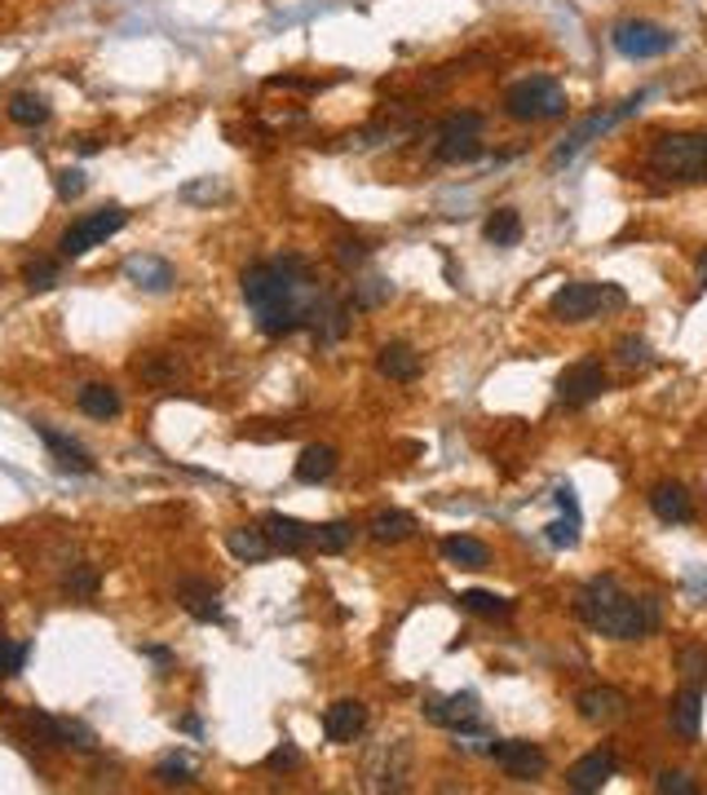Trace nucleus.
<instances>
[{
	"instance_id": "nucleus-36",
	"label": "nucleus",
	"mask_w": 707,
	"mask_h": 795,
	"mask_svg": "<svg viewBox=\"0 0 707 795\" xmlns=\"http://www.w3.org/2000/svg\"><path fill=\"white\" fill-rule=\"evenodd\" d=\"M155 782H164V786H186V782H190V760H181V756L160 760V765H155Z\"/></svg>"
},
{
	"instance_id": "nucleus-21",
	"label": "nucleus",
	"mask_w": 707,
	"mask_h": 795,
	"mask_svg": "<svg viewBox=\"0 0 707 795\" xmlns=\"http://www.w3.org/2000/svg\"><path fill=\"white\" fill-rule=\"evenodd\" d=\"M367 530H371L376 544H403V540L416 535V517H412V513H399V508H384V513L371 517Z\"/></svg>"
},
{
	"instance_id": "nucleus-40",
	"label": "nucleus",
	"mask_w": 707,
	"mask_h": 795,
	"mask_svg": "<svg viewBox=\"0 0 707 795\" xmlns=\"http://www.w3.org/2000/svg\"><path fill=\"white\" fill-rule=\"evenodd\" d=\"M23 654H27V649H14L5 636H0V677H14V672L23 668Z\"/></svg>"
},
{
	"instance_id": "nucleus-25",
	"label": "nucleus",
	"mask_w": 707,
	"mask_h": 795,
	"mask_svg": "<svg viewBox=\"0 0 707 795\" xmlns=\"http://www.w3.org/2000/svg\"><path fill=\"white\" fill-rule=\"evenodd\" d=\"M76 403H80V412L85 416H93V420H115L119 416V393L111 389V384H85L80 393H76Z\"/></svg>"
},
{
	"instance_id": "nucleus-31",
	"label": "nucleus",
	"mask_w": 707,
	"mask_h": 795,
	"mask_svg": "<svg viewBox=\"0 0 707 795\" xmlns=\"http://www.w3.org/2000/svg\"><path fill=\"white\" fill-rule=\"evenodd\" d=\"M482 155L478 138H438V160L442 164H474Z\"/></svg>"
},
{
	"instance_id": "nucleus-28",
	"label": "nucleus",
	"mask_w": 707,
	"mask_h": 795,
	"mask_svg": "<svg viewBox=\"0 0 707 795\" xmlns=\"http://www.w3.org/2000/svg\"><path fill=\"white\" fill-rule=\"evenodd\" d=\"M460 606L474 610V615H482V619H508V615H513V602H508V596H495V592H487V588L460 592Z\"/></svg>"
},
{
	"instance_id": "nucleus-32",
	"label": "nucleus",
	"mask_w": 707,
	"mask_h": 795,
	"mask_svg": "<svg viewBox=\"0 0 707 795\" xmlns=\"http://www.w3.org/2000/svg\"><path fill=\"white\" fill-rule=\"evenodd\" d=\"M62 588H67L72 596H80V602H93L98 596V570L93 566H72L67 575H62Z\"/></svg>"
},
{
	"instance_id": "nucleus-43",
	"label": "nucleus",
	"mask_w": 707,
	"mask_h": 795,
	"mask_svg": "<svg viewBox=\"0 0 707 795\" xmlns=\"http://www.w3.org/2000/svg\"><path fill=\"white\" fill-rule=\"evenodd\" d=\"M363 256H367V243H363V239H341V243H337V261H341V265H358Z\"/></svg>"
},
{
	"instance_id": "nucleus-1",
	"label": "nucleus",
	"mask_w": 707,
	"mask_h": 795,
	"mask_svg": "<svg viewBox=\"0 0 707 795\" xmlns=\"http://www.w3.org/2000/svg\"><path fill=\"white\" fill-rule=\"evenodd\" d=\"M575 610H580V619L593 632H602L610 641H641V636H651L659 628V602L655 596H632L610 575L589 579L580 588V596H575Z\"/></svg>"
},
{
	"instance_id": "nucleus-3",
	"label": "nucleus",
	"mask_w": 707,
	"mask_h": 795,
	"mask_svg": "<svg viewBox=\"0 0 707 795\" xmlns=\"http://www.w3.org/2000/svg\"><path fill=\"white\" fill-rule=\"evenodd\" d=\"M651 173L664 181L707 177V132H659L651 147Z\"/></svg>"
},
{
	"instance_id": "nucleus-24",
	"label": "nucleus",
	"mask_w": 707,
	"mask_h": 795,
	"mask_svg": "<svg viewBox=\"0 0 707 795\" xmlns=\"http://www.w3.org/2000/svg\"><path fill=\"white\" fill-rule=\"evenodd\" d=\"M442 557L452 561V566H465V570H487V561H491V548H487L482 540L452 535V540H442Z\"/></svg>"
},
{
	"instance_id": "nucleus-42",
	"label": "nucleus",
	"mask_w": 707,
	"mask_h": 795,
	"mask_svg": "<svg viewBox=\"0 0 707 795\" xmlns=\"http://www.w3.org/2000/svg\"><path fill=\"white\" fill-rule=\"evenodd\" d=\"M655 786H659V791H672V795H694V791H698L685 773H659V778H655Z\"/></svg>"
},
{
	"instance_id": "nucleus-16",
	"label": "nucleus",
	"mask_w": 707,
	"mask_h": 795,
	"mask_svg": "<svg viewBox=\"0 0 707 795\" xmlns=\"http://www.w3.org/2000/svg\"><path fill=\"white\" fill-rule=\"evenodd\" d=\"M376 371H380L384 380L412 384V380L420 376V354H416L412 345H403V341H390V345H380V354H376Z\"/></svg>"
},
{
	"instance_id": "nucleus-12",
	"label": "nucleus",
	"mask_w": 707,
	"mask_h": 795,
	"mask_svg": "<svg viewBox=\"0 0 707 795\" xmlns=\"http://www.w3.org/2000/svg\"><path fill=\"white\" fill-rule=\"evenodd\" d=\"M177 602L190 619L200 623H222V602H217V588L204 583V579H181L177 583Z\"/></svg>"
},
{
	"instance_id": "nucleus-20",
	"label": "nucleus",
	"mask_w": 707,
	"mask_h": 795,
	"mask_svg": "<svg viewBox=\"0 0 707 795\" xmlns=\"http://www.w3.org/2000/svg\"><path fill=\"white\" fill-rule=\"evenodd\" d=\"M651 513L659 517V521H690L694 517V508H690V495H685V487L681 482H659L655 491H651Z\"/></svg>"
},
{
	"instance_id": "nucleus-34",
	"label": "nucleus",
	"mask_w": 707,
	"mask_h": 795,
	"mask_svg": "<svg viewBox=\"0 0 707 795\" xmlns=\"http://www.w3.org/2000/svg\"><path fill=\"white\" fill-rule=\"evenodd\" d=\"M23 283H27L31 292H49V288L58 283V265H53V261H27Z\"/></svg>"
},
{
	"instance_id": "nucleus-10",
	"label": "nucleus",
	"mask_w": 707,
	"mask_h": 795,
	"mask_svg": "<svg viewBox=\"0 0 707 795\" xmlns=\"http://www.w3.org/2000/svg\"><path fill=\"white\" fill-rule=\"evenodd\" d=\"M615 769H619V756L610 747H597V752H589V756H580V760L570 765L566 786L580 791V795H593V791H602L615 778Z\"/></svg>"
},
{
	"instance_id": "nucleus-33",
	"label": "nucleus",
	"mask_w": 707,
	"mask_h": 795,
	"mask_svg": "<svg viewBox=\"0 0 707 795\" xmlns=\"http://www.w3.org/2000/svg\"><path fill=\"white\" fill-rule=\"evenodd\" d=\"M478 132H482V115L478 111H460V115H452L442 124L438 138H478Z\"/></svg>"
},
{
	"instance_id": "nucleus-5",
	"label": "nucleus",
	"mask_w": 707,
	"mask_h": 795,
	"mask_svg": "<svg viewBox=\"0 0 707 795\" xmlns=\"http://www.w3.org/2000/svg\"><path fill=\"white\" fill-rule=\"evenodd\" d=\"M504 111H508L513 119H527V124L557 119V115H566V89H561L553 76L518 80V85L504 93Z\"/></svg>"
},
{
	"instance_id": "nucleus-29",
	"label": "nucleus",
	"mask_w": 707,
	"mask_h": 795,
	"mask_svg": "<svg viewBox=\"0 0 707 795\" xmlns=\"http://www.w3.org/2000/svg\"><path fill=\"white\" fill-rule=\"evenodd\" d=\"M10 119L23 124V128H36V124L49 119V102L40 93H14L10 98Z\"/></svg>"
},
{
	"instance_id": "nucleus-8",
	"label": "nucleus",
	"mask_w": 707,
	"mask_h": 795,
	"mask_svg": "<svg viewBox=\"0 0 707 795\" xmlns=\"http://www.w3.org/2000/svg\"><path fill=\"white\" fill-rule=\"evenodd\" d=\"M610 40H615V49L623 58H636V62L641 58H664L677 45V36L668 27H655V23H619L610 31Z\"/></svg>"
},
{
	"instance_id": "nucleus-38",
	"label": "nucleus",
	"mask_w": 707,
	"mask_h": 795,
	"mask_svg": "<svg viewBox=\"0 0 707 795\" xmlns=\"http://www.w3.org/2000/svg\"><path fill=\"white\" fill-rule=\"evenodd\" d=\"M85 173L80 168H62L58 177H53V190H58V199H80L85 194Z\"/></svg>"
},
{
	"instance_id": "nucleus-14",
	"label": "nucleus",
	"mask_w": 707,
	"mask_h": 795,
	"mask_svg": "<svg viewBox=\"0 0 707 795\" xmlns=\"http://www.w3.org/2000/svg\"><path fill=\"white\" fill-rule=\"evenodd\" d=\"M36 438L49 446V455L58 459V469H67V474H93V455L80 442H72L67 433H53L49 425H36Z\"/></svg>"
},
{
	"instance_id": "nucleus-15",
	"label": "nucleus",
	"mask_w": 707,
	"mask_h": 795,
	"mask_svg": "<svg viewBox=\"0 0 707 795\" xmlns=\"http://www.w3.org/2000/svg\"><path fill=\"white\" fill-rule=\"evenodd\" d=\"M575 707H580V716L589 720V724H610V720H619L623 716V694L619 690H610V685H589L580 698H575Z\"/></svg>"
},
{
	"instance_id": "nucleus-30",
	"label": "nucleus",
	"mask_w": 707,
	"mask_h": 795,
	"mask_svg": "<svg viewBox=\"0 0 707 795\" xmlns=\"http://www.w3.org/2000/svg\"><path fill=\"white\" fill-rule=\"evenodd\" d=\"M677 668H681V677H685L690 685H703V681H707V645L685 641V645L677 649Z\"/></svg>"
},
{
	"instance_id": "nucleus-2",
	"label": "nucleus",
	"mask_w": 707,
	"mask_h": 795,
	"mask_svg": "<svg viewBox=\"0 0 707 795\" xmlns=\"http://www.w3.org/2000/svg\"><path fill=\"white\" fill-rule=\"evenodd\" d=\"M296 275H305L301 261L252 265V270H243V296L266 337H288V331H296L305 323V314L296 305V288H301Z\"/></svg>"
},
{
	"instance_id": "nucleus-37",
	"label": "nucleus",
	"mask_w": 707,
	"mask_h": 795,
	"mask_svg": "<svg viewBox=\"0 0 707 795\" xmlns=\"http://www.w3.org/2000/svg\"><path fill=\"white\" fill-rule=\"evenodd\" d=\"M615 350H619V363H623V367H646V363H651V345L641 341V337H623Z\"/></svg>"
},
{
	"instance_id": "nucleus-7",
	"label": "nucleus",
	"mask_w": 707,
	"mask_h": 795,
	"mask_svg": "<svg viewBox=\"0 0 707 795\" xmlns=\"http://www.w3.org/2000/svg\"><path fill=\"white\" fill-rule=\"evenodd\" d=\"M606 389H610V376H606V367L593 363V358L570 363V367L561 371V380H557V398H561L566 407H589V403H597Z\"/></svg>"
},
{
	"instance_id": "nucleus-27",
	"label": "nucleus",
	"mask_w": 707,
	"mask_h": 795,
	"mask_svg": "<svg viewBox=\"0 0 707 795\" xmlns=\"http://www.w3.org/2000/svg\"><path fill=\"white\" fill-rule=\"evenodd\" d=\"M310 544L318 553H345L354 544V526L350 521H324V526H310Z\"/></svg>"
},
{
	"instance_id": "nucleus-11",
	"label": "nucleus",
	"mask_w": 707,
	"mask_h": 795,
	"mask_svg": "<svg viewBox=\"0 0 707 795\" xmlns=\"http://www.w3.org/2000/svg\"><path fill=\"white\" fill-rule=\"evenodd\" d=\"M363 729H367V707H363L358 698H341V703H332L328 716H324V734H328V743H354Z\"/></svg>"
},
{
	"instance_id": "nucleus-39",
	"label": "nucleus",
	"mask_w": 707,
	"mask_h": 795,
	"mask_svg": "<svg viewBox=\"0 0 707 795\" xmlns=\"http://www.w3.org/2000/svg\"><path fill=\"white\" fill-rule=\"evenodd\" d=\"M548 544L553 548H575V544H580V521H575V517L570 521H553L548 526Z\"/></svg>"
},
{
	"instance_id": "nucleus-22",
	"label": "nucleus",
	"mask_w": 707,
	"mask_h": 795,
	"mask_svg": "<svg viewBox=\"0 0 707 795\" xmlns=\"http://www.w3.org/2000/svg\"><path fill=\"white\" fill-rule=\"evenodd\" d=\"M262 530L270 535V544L283 548V553H301V548L310 544V526H301L296 517H283V513H270V517L262 521Z\"/></svg>"
},
{
	"instance_id": "nucleus-35",
	"label": "nucleus",
	"mask_w": 707,
	"mask_h": 795,
	"mask_svg": "<svg viewBox=\"0 0 707 795\" xmlns=\"http://www.w3.org/2000/svg\"><path fill=\"white\" fill-rule=\"evenodd\" d=\"M58 724H62V747H76V752H93L98 747L93 729H85L80 720H58Z\"/></svg>"
},
{
	"instance_id": "nucleus-44",
	"label": "nucleus",
	"mask_w": 707,
	"mask_h": 795,
	"mask_svg": "<svg viewBox=\"0 0 707 795\" xmlns=\"http://www.w3.org/2000/svg\"><path fill=\"white\" fill-rule=\"evenodd\" d=\"M557 504L566 508V517L580 521V504H575V491H570V487H561V491H557Z\"/></svg>"
},
{
	"instance_id": "nucleus-17",
	"label": "nucleus",
	"mask_w": 707,
	"mask_h": 795,
	"mask_svg": "<svg viewBox=\"0 0 707 795\" xmlns=\"http://www.w3.org/2000/svg\"><path fill=\"white\" fill-rule=\"evenodd\" d=\"M698 720H703V694H698V685H685L672 698V707H668V724H672V734L694 743L698 739Z\"/></svg>"
},
{
	"instance_id": "nucleus-4",
	"label": "nucleus",
	"mask_w": 707,
	"mask_h": 795,
	"mask_svg": "<svg viewBox=\"0 0 707 795\" xmlns=\"http://www.w3.org/2000/svg\"><path fill=\"white\" fill-rule=\"evenodd\" d=\"M623 305H628V296L615 283H561L548 301V314L557 323H589V318H597L606 310H623Z\"/></svg>"
},
{
	"instance_id": "nucleus-45",
	"label": "nucleus",
	"mask_w": 707,
	"mask_h": 795,
	"mask_svg": "<svg viewBox=\"0 0 707 795\" xmlns=\"http://www.w3.org/2000/svg\"><path fill=\"white\" fill-rule=\"evenodd\" d=\"M694 270H698V283L707 288V252H698V261H694Z\"/></svg>"
},
{
	"instance_id": "nucleus-19",
	"label": "nucleus",
	"mask_w": 707,
	"mask_h": 795,
	"mask_svg": "<svg viewBox=\"0 0 707 795\" xmlns=\"http://www.w3.org/2000/svg\"><path fill=\"white\" fill-rule=\"evenodd\" d=\"M124 275L134 279L138 288H147V292H168L173 288V265L160 261V256H128Z\"/></svg>"
},
{
	"instance_id": "nucleus-13",
	"label": "nucleus",
	"mask_w": 707,
	"mask_h": 795,
	"mask_svg": "<svg viewBox=\"0 0 707 795\" xmlns=\"http://www.w3.org/2000/svg\"><path fill=\"white\" fill-rule=\"evenodd\" d=\"M425 716L442 729H469L478 724V698L474 694H452V698H425Z\"/></svg>"
},
{
	"instance_id": "nucleus-41",
	"label": "nucleus",
	"mask_w": 707,
	"mask_h": 795,
	"mask_svg": "<svg viewBox=\"0 0 707 795\" xmlns=\"http://www.w3.org/2000/svg\"><path fill=\"white\" fill-rule=\"evenodd\" d=\"M301 765V752L292 747V743H283V747H275L270 756H266V769H296Z\"/></svg>"
},
{
	"instance_id": "nucleus-9",
	"label": "nucleus",
	"mask_w": 707,
	"mask_h": 795,
	"mask_svg": "<svg viewBox=\"0 0 707 795\" xmlns=\"http://www.w3.org/2000/svg\"><path fill=\"white\" fill-rule=\"evenodd\" d=\"M491 760L518 782H531L548 769V756L540 743H527V739H504V743H491Z\"/></svg>"
},
{
	"instance_id": "nucleus-26",
	"label": "nucleus",
	"mask_w": 707,
	"mask_h": 795,
	"mask_svg": "<svg viewBox=\"0 0 707 795\" xmlns=\"http://www.w3.org/2000/svg\"><path fill=\"white\" fill-rule=\"evenodd\" d=\"M482 235H487V243H495V248H513V243L522 239V217L513 213V209H495V213L487 217Z\"/></svg>"
},
{
	"instance_id": "nucleus-18",
	"label": "nucleus",
	"mask_w": 707,
	"mask_h": 795,
	"mask_svg": "<svg viewBox=\"0 0 707 795\" xmlns=\"http://www.w3.org/2000/svg\"><path fill=\"white\" fill-rule=\"evenodd\" d=\"M226 548L239 561H266L275 553V544H270V535H266L262 526H235V530H226Z\"/></svg>"
},
{
	"instance_id": "nucleus-23",
	"label": "nucleus",
	"mask_w": 707,
	"mask_h": 795,
	"mask_svg": "<svg viewBox=\"0 0 707 795\" xmlns=\"http://www.w3.org/2000/svg\"><path fill=\"white\" fill-rule=\"evenodd\" d=\"M337 474V451L332 446H305L296 459V482H328Z\"/></svg>"
},
{
	"instance_id": "nucleus-6",
	"label": "nucleus",
	"mask_w": 707,
	"mask_h": 795,
	"mask_svg": "<svg viewBox=\"0 0 707 795\" xmlns=\"http://www.w3.org/2000/svg\"><path fill=\"white\" fill-rule=\"evenodd\" d=\"M124 222H128V213H124L119 204H106V209L80 217L76 226H67V230L58 235V256H67V261L85 256L89 248H98V243H106L115 230H124Z\"/></svg>"
}]
</instances>
